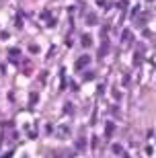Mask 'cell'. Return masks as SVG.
<instances>
[{
  "label": "cell",
  "mask_w": 156,
  "mask_h": 158,
  "mask_svg": "<svg viewBox=\"0 0 156 158\" xmlns=\"http://www.w3.org/2000/svg\"><path fill=\"white\" fill-rule=\"evenodd\" d=\"M86 64H88V56H82V58L76 62V68H78V70H82V68H84Z\"/></svg>",
  "instance_id": "1"
},
{
  "label": "cell",
  "mask_w": 156,
  "mask_h": 158,
  "mask_svg": "<svg viewBox=\"0 0 156 158\" xmlns=\"http://www.w3.org/2000/svg\"><path fill=\"white\" fill-rule=\"evenodd\" d=\"M10 156H12V154H10V152H8V154H4V156H2V158H10Z\"/></svg>",
  "instance_id": "4"
},
{
  "label": "cell",
  "mask_w": 156,
  "mask_h": 158,
  "mask_svg": "<svg viewBox=\"0 0 156 158\" xmlns=\"http://www.w3.org/2000/svg\"><path fill=\"white\" fill-rule=\"evenodd\" d=\"M111 150H113V154H117V156H119V154H123V152H121V146H117V144L111 146Z\"/></svg>",
  "instance_id": "2"
},
{
  "label": "cell",
  "mask_w": 156,
  "mask_h": 158,
  "mask_svg": "<svg viewBox=\"0 0 156 158\" xmlns=\"http://www.w3.org/2000/svg\"><path fill=\"white\" fill-rule=\"evenodd\" d=\"M107 135H113V123H111V121L107 123Z\"/></svg>",
  "instance_id": "3"
},
{
  "label": "cell",
  "mask_w": 156,
  "mask_h": 158,
  "mask_svg": "<svg viewBox=\"0 0 156 158\" xmlns=\"http://www.w3.org/2000/svg\"><path fill=\"white\" fill-rule=\"evenodd\" d=\"M123 158H129V156H127V154H123Z\"/></svg>",
  "instance_id": "5"
}]
</instances>
